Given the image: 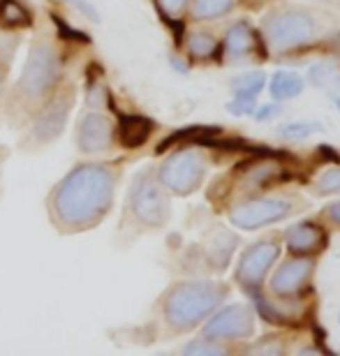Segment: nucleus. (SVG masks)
<instances>
[{
    "label": "nucleus",
    "instance_id": "nucleus-1",
    "mask_svg": "<svg viewBox=\"0 0 340 356\" xmlns=\"http://www.w3.org/2000/svg\"><path fill=\"white\" fill-rule=\"evenodd\" d=\"M116 172L107 165H81L56 185L49 199L56 227L63 232H83L107 216L113 202Z\"/></svg>",
    "mask_w": 340,
    "mask_h": 356
},
{
    "label": "nucleus",
    "instance_id": "nucleus-2",
    "mask_svg": "<svg viewBox=\"0 0 340 356\" xmlns=\"http://www.w3.org/2000/svg\"><path fill=\"white\" fill-rule=\"evenodd\" d=\"M227 296V287L218 282H181L165 298L167 324L176 331H188L209 317Z\"/></svg>",
    "mask_w": 340,
    "mask_h": 356
},
{
    "label": "nucleus",
    "instance_id": "nucleus-3",
    "mask_svg": "<svg viewBox=\"0 0 340 356\" xmlns=\"http://www.w3.org/2000/svg\"><path fill=\"white\" fill-rule=\"evenodd\" d=\"M58 76H60V56L54 49V44L47 40L33 42L24 74H21L17 88H14V97H12L14 106H21L24 111L33 109L35 104L42 102L51 92V88L58 83Z\"/></svg>",
    "mask_w": 340,
    "mask_h": 356
},
{
    "label": "nucleus",
    "instance_id": "nucleus-4",
    "mask_svg": "<svg viewBox=\"0 0 340 356\" xmlns=\"http://www.w3.org/2000/svg\"><path fill=\"white\" fill-rule=\"evenodd\" d=\"M264 35L273 51H292L315 40L317 26L315 19L303 10H280L273 12L264 21Z\"/></svg>",
    "mask_w": 340,
    "mask_h": 356
},
{
    "label": "nucleus",
    "instance_id": "nucleus-5",
    "mask_svg": "<svg viewBox=\"0 0 340 356\" xmlns=\"http://www.w3.org/2000/svg\"><path fill=\"white\" fill-rule=\"evenodd\" d=\"M127 209L146 227H162L169 220V202L165 192L148 172H141L134 178L127 195Z\"/></svg>",
    "mask_w": 340,
    "mask_h": 356
},
{
    "label": "nucleus",
    "instance_id": "nucleus-6",
    "mask_svg": "<svg viewBox=\"0 0 340 356\" xmlns=\"http://www.w3.org/2000/svg\"><path fill=\"white\" fill-rule=\"evenodd\" d=\"M204 174H207V165H204L202 155L195 151H181L174 153L160 167L158 178L167 190L176 192V195H190L200 188Z\"/></svg>",
    "mask_w": 340,
    "mask_h": 356
},
{
    "label": "nucleus",
    "instance_id": "nucleus-7",
    "mask_svg": "<svg viewBox=\"0 0 340 356\" xmlns=\"http://www.w3.org/2000/svg\"><path fill=\"white\" fill-rule=\"evenodd\" d=\"M72 102H74L72 90L56 92V95L40 109L38 118H35V123L31 127V134H28V141H31L33 146H42V144H49V141L58 139L70 118V111H72Z\"/></svg>",
    "mask_w": 340,
    "mask_h": 356
},
{
    "label": "nucleus",
    "instance_id": "nucleus-8",
    "mask_svg": "<svg viewBox=\"0 0 340 356\" xmlns=\"http://www.w3.org/2000/svg\"><path fill=\"white\" fill-rule=\"evenodd\" d=\"M292 211L294 206L287 199H250V202L234 206L229 220L232 225L241 227V229H259L264 225L287 218Z\"/></svg>",
    "mask_w": 340,
    "mask_h": 356
},
{
    "label": "nucleus",
    "instance_id": "nucleus-9",
    "mask_svg": "<svg viewBox=\"0 0 340 356\" xmlns=\"http://www.w3.org/2000/svg\"><path fill=\"white\" fill-rule=\"evenodd\" d=\"M254 333V315L252 310L243 303L229 305L211 317V322L204 329V338L209 340H241L250 338Z\"/></svg>",
    "mask_w": 340,
    "mask_h": 356
},
{
    "label": "nucleus",
    "instance_id": "nucleus-10",
    "mask_svg": "<svg viewBox=\"0 0 340 356\" xmlns=\"http://www.w3.org/2000/svg\"><path fill=\"white\" fill-rule=\"evenodd\" d=\"M278 252L280 250L273 241H259L257 245L248 248L238 261L236 280L241 284H245V287H257L261 282V277L266 275V270L278 259Z\"/></svg>",
    "mask_w": 340,
    "mask_h": 356
},
{
    "label": "nucleus",
    "instance_id": "nucleus-11",
    "mask_svg": "<svg viewBox=\"0 0 340 356\" xmlns=\"http://www.w3.org/2000/svg\"><path fill=\"white\" fill-rule=\"evenodd\" d=\"M113 127L100 111L83 113L79 120V132H76V144L81 153H102L111 146Z\"/></svg>",
    "mask_w": 340,
    "mask_h": 356
},
{
    "label": "nucleus",
    "instance_id": "nucleus-12",
    "mask_svg": "<svg viewBox=\"0 0 340 356\" xmlns=\"http://www.w3.org/2000/svg\"><path fill=\"white\" fill-rule=\"evenodd\" d=\"M310 273H313V261H308V259L285 261L271 277V291L275 296L296 294V291L308 282Z\"/></svg>",
    "mask_w": 340,
    "mask_h": 356
},
{
    "label": "nucleus",
    "instance_id": "nucleus-13",
    "mask_svg": "<svg viewBox=\"0 0 340 356\" xmlns=\"http://www.w3.org/2000/svg\"><path fill=\"white\" fill-rule=\"evenodd\" d=\"M285 238H287L289 250L299 252V254H315L327 243V234L315 222H299V225L289 227Z\"/></svg>",
    "mask_w": 340,
    "mask_h": 356
},
{
    "label": "nucleus",
    "instance_id": "nucleus-14",
    "mask_svg": "<svg viewBox=\"0 0 340 356\" xmlns=\"http://www.w3.org/2000/svg\"><path fill=\"white\" fill-rule=\"evenodd\" d=\"M254 49V33L252 28L241 21L234 28H229L225 38V56L229 60H243L245 56H250Z\"/></svg>",
    "mask_w": 340,
    "mask_h": 356
},
{
    "label": "nucleus",
    "instance_id": "nucleus-15",
    "mask_svg": "<svg viewBox=\"0 0 340 356\" xmlns=\"http://www.w3.org/2000/svg\"><path fill=\"white\" fill-rule=\"evenodd\" d=\"M153 123L144 116H120L118 120V137L125 148H139L151 137Z\"/></svg>",
    "mask_w": 340,
    "mask_h": 356
},
{
    "label": "nucleus",
    "instance_id": "nucleus-16",
    "mask_svg": "<svg viewBox=\"0 0 340 356\" xmlns=\"http://www.w3.org/2000/svg\"><path fill=\"white\" fill-rule=\"evenodd\" d=\"M303 90V76L299 72H275L271 79V95L273 99H292L301 95Z\"/></svg>",
    "mask_w": 340,
    "mask_h": 356
},
{
    "label": "nucleus",
    "instance_id": "nucleus-17",
    "mask_svg": "<svg viewBox=\"0 0 340 356\" xmlns=\"http://www.w3.org/2000/svg\"><path fill=\"white\" fill-rule=\"evenodd\" d=\"M308 79L313 86L334 92V95H340V70L334 63H317V65L310 67Z\"/></svg>",
    "mask_w": 340,
    "mask_h": 356
},
{
    "label": "nucleus",
    "instance_id": "nucleus-18",
    "mask_svg": "<svg viewBox=\"0 0 340 356\" xmlns=\"http://www.w3.org/2000/svg\"><path fill=\"white\" fill-rule=\"evenodd\" d=\"M234 248H236V238L232 236L229 232L220 229L213 236V241L209 243V259L211 264H213L216 268H225L227 261H229Z\"/></svg>",
    "mask_w": 340,
    "mask_h": 356
},
{
    "label": "nucleus",
    "instance_id": "nucleus-19",
    "mask_svg": "<svg viewBox=\"0 0 340 356\" xmlns=\"http://www.w3.org/2000/svg\"><path fill=\"white\" fill-rule=\"evenodd\" d=\"M0 26L3 28H26L31 26V14L19 0H0Z\"/></svg>",
    "mask_w": 340,
    "mask_h": 356
},
{
    "label": "nucleus",
    "instance_id": "nucleus-20",
    "mask_svg": "<svg viewBox=\"0 0 340 356\" xmlns=\"http://www.w3.org/2000/svg\"><path fill=\"white\" fill-rule=\"evenodd\" d=\"M324 127L320 123H313V120H294V123H285L278 127V137L285 139V141H303L308 139L310 134L315 132H322Z\"/></svg>",
    "mask_w": 340,
    "mask_h": 356
},
{
    "label": "nucleus",
    "instance_id": "nucleus-21",
    "mask_svg": "<svg viewBox=\"0 0 340 356\" xmlns=\"http://www.w3.org/2000/svg\"><path fill=\"white\" fill-rule=\"evenodd\" d=\"M234 7V0H195L193 5V17L200 21L222 17Z\"/></svg>",
    "mask_w": 340,
    "mask_h": 356
},
{
    "label": "nucleus",
    "instance_id": "nucleus-22",
    "mask_svg": "<svg viewBox=\"0 0 340 356\" xmlns=\"http://www.w3.org/2000/svg\"><path fill=\"white\" fill-rule=\"evenodd\" d=\"M188 49L195 58H211L218 49V42L213 35H209V33H195L188 42Z\"/></svg>",
    "mask_w": 340,
    "mask_h": 356
},
{
    "label": "nucleus",
    "instance_id": "nucleus-23",
    "mask_svg": "<svg viewBox=\"0 0 340 356\" xmlns=\"http://www.w3.org/2000/svg\"><path fill=\"white\" fill-rule=\"evenodd\" d=\"M264 74L261 72H252V74H243L238 76L236 81L232 83L234 90H236V95H245V97H254L257 92L264 88Z\"/></svg>",
    "mask_w": 340,
    "mask_h": 356
},
{
    "label": "nucleus",
    "instance_id": "nucleus-24",
    "mask_svg": "<svg viewBox=\"0 0 340 356\" xmlns=\"http://www.w3.org/2000/svg\"><path fill=\"white\" fill-rule=\"evenodd\" d=\"M317 188L324 195H334V192H340V167H334L329 169V172H324L320 176V181H317Z\"/></svg>",
    "mask_w": 340,
    "mask_h": 356
},
{
    "label": "nucleus",
    "instance_id": "nucleus-25",
    "mask_svg": "<svg viewBox=\"0 0 340 356\" xmlns=\"http://www.w3.org/2000/svg\"><path fill=\"white\" fill-rule=\"evenodd\" d=\"M186 354H225V347H220L216 343V340H195V343L186 345V350H183Z\"/></svg>",
    "mask_w": 340,
    "mask_h": 356
},
{
    "label": "nucleus",
    "instance_id": "nucleus-26",
    "mask_svg": "<svg viewBox=\"0 0 340 356\" xmlns=\"http://www.w3.org/2000/svg\"><path fill=\"white\" fill-rule=\"evenodd\" d=\"M227 109L236 116H245V113H252L254 111V97H245V95H236L234 102L227 104Z\"/></svg>",
    "mask_w": 340,
    "mask_h": 356
},
{
    "label": "nucleus",
    "instance_id": "nucleus-27",
    "mask_svg": "<svg viewBox=\"0 0 340 356\" xmlns=\"http://www.w3.org/2000/svg\"><path fill=\"white\" fill-rule=\"evenodd\" d=\"M188 0H158V7L167 17H179V14L186 10Z\"/></svg>",
    "mask_w": 340,
    "mask_h": 356
},
{
    "label": "nucleus",
    "instance_id": "nucleus-28",
    "mask_svg": "<svg viewBox=\"0 0 340 356\" xmlns=\"http://www.w3.org/2000/svg\"><path fill=\"white\" fill-rule=\"evenodd\" d=\"M102 102H104V88H102V83L100 81L90 83V88H88V104L90 106H102Z\"/></svg>",
    "mask_w": 340,
    "mask_h": 356
},
{
    "label": "nucleus",
    "instance_id": "nucleus-29",
    "mask_svg": "<svg viewBox=\"0 0 340 356\" xmlns=\"http://www.w3.org/2000/svg\"><path fill=\"white\" fill-rule=\"evenodd\" d=\"M278 113H280V106L278 104H264V106H259V109H257L254 118H257V120H268V118L278 116Z\"/></svg>",
    "mask_w": 340,
    "mask_h": 356
},
{
    "label": "nucleus",
    "instance_id": "nucleus-30",
    "mask_svg": "<svg viewBox=\"0 0 340 356\" xmlns=\"http://www.w3.org/2000/svg\"><path fill=\"white\" fill-rule=\"evenodd\" d=\"M70 5H74L76 10H79L81 14H86L88 19H93V21H97V12L90 7V3L88 0H70Z\"/></svg>",
    "mask_w": 340,
    "mask_h": 356
},
{
    "label": "nucleus",
    "instance_id": "nucleus-31",
    "mask_svg": "<svg viewBox=\"0 0 340 356\" xmlns=\"http://www.w3.org/2000/svg\"><path fill=\"white\" fill-rule=\"evenodd\" d=\"M327 213H329V218H331V220H336V222H340V202H338V204H331Z\"/></svg>",
    "mask_w": 340,
    "mask_h": 356
},
{
    "label": "nucleus",
    "instance_id": "nucleus-32",
    "mask_svg": "<svg viewBox=\"0 0 340 356\" xmlns=\"http://www.w3.org/2000/svg\"><path fill=\"white\" fill-rule=\"evenodd\" d=\"M3 88H5V70L0 67V102H3Z\"/></svg>",
    "mask_w": 340,
    "mask_h": 356
},
{
    "label": "nucleus",
    "instance_id": "nucleus-33",
    "mask_svg": "<svg viewBox=\"0 0 340 356\" xmlns=\"http://www.w3.org/2000/svg\"><path fill=\"white\" fill-rule=\"evenodd\" d=\"M334 102H336V106L340 109V97H338V95H334Z\"/></svg>",
    "mask_w": 340,
    "mask_h": 356
}]
</instances>
